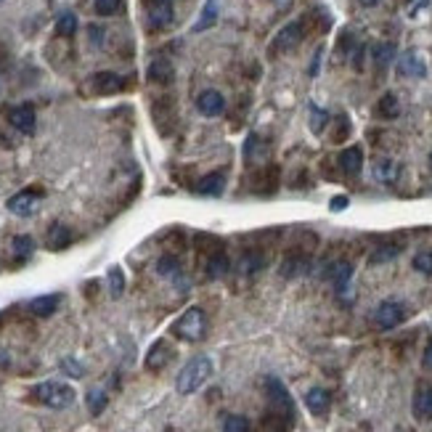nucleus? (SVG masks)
Here are the masks:
<instances>
[{
  "label": "nucleus",
  "instance_id": "473e14b6",
  "mask_svg": "<svg viewBox=\"0 0 432 432\" xmlns=\"http://www.w3.org/2000/svg\"><path fill=\"white\" fill-rule=\"evenodd\" d=\"M106 408V392L104 390H90L88 392V411L93 417H98Z\"/></svg>",
  "mask_w": 432,
  "mask_h": 432
},
{
  "label": "nucleus",
  "instance_id": "a878e982",
  "mask_svg": "<svg viewBox=\"0 0 432 432\" xmlns=\"http://www.w3.org/2000/svg\"><path fill=\"white\" fill-rule=\"evenodd\" d=\"M398 173H401V167H398V162H392V159H377L374 162V178L379 180V183H392V180L398 178Z\"/></svg>",
  "mask_w": 432,
  "mask_h": 432
},
{
  "label": "nucleus",
  "instance_id": "49530a36",
  "mask_svg": "<svg viewBox=\"0 0 432 432\" xmlns=\"http://www.w3.org/2000/svg\"><path fill=\"white\" fill-rule=\"evenodd\" d=\"M430 164H432V151H430Z\"/></svg>",
  "mask_w": 432,
  "mask_h": 432
},
{
  "label": "nucleus",
  "instance_id": "58836bf2",
  "mask_svg": "<svg viewBox=\"0 0 432 432\" xmlns=\"http://www.w3.org/2000/svg\"><path fill=\"white\" fill-rule=\"evenodd\" d=\"M414 268L419 273H432V252H419L414 257Z\"/></svg>",
  "mask_w": 432,
  "mask_h": 432
},
{
  "label": "nucleus",
  "instance_id": "37998d69",
  "mask_svg": "<svg viewBox=\"0 0 432 432\" xmlns=\"http://www.w3.org/2000/svg\"><path fill=\"white\" fill-rule=\"evenodd\" d=\"M422 363H424V369H432V343H430V347L424 350V358H422Z\"/></svg>",
  "mask_w": 432,
  "mask_h": 432
},
{
  "label": "nucleus",
  "instance_id": "f3484780",
  "mask_svg": "<svg viewBox=\"0 0 432 432\" xmlns=\"http://www.w3.org/2000/svg\"><path fill=\"white\" fill-rule=\"evenodd\" d=\"M244 159L250 164H266V159H268V146L257 138V135H250L247 138V144H244Z\"/></svg>",
  "mask_w": 432,
  "mask_h": 432
},
{
  "label": "nucleus",
  "instance_id": "9d476101",
  "mask_svg": "<svg viewBox=\"0 0 432 432\" xmlns=\"http://www.w3.org/2000/svg\"><path fill=\"white\" fill-rule=\"evenodd\" d=\"M170 361H173V347L164 343V340H157V343L151 345L149 353H146V369L149 372H162Z\"/></svg>",
  "mask_w": 432,
  "mask_h": 432
},
{
  "label": "nucleus",
  "instance_id": "ddd939ff",
  "mask_svg": "<svg viewBox=\"0 0 432 432\" xmlns=\"http://www.w3.org/2000/svg\"><path fill=\"white\" fill-rule=\"evenodd\" d=\"M329 279L337 286V295H347V286H350V279H353V266L347 260H340L329 268Z\"/></svg>",
  "mask_w": 432,
  "mask_h": 432
},
{
  "label": "nucleus",
  "instance_id": "39448f33",
  "mask_svg": "<svg viewBox=\"0 0 432 432\" xmlns=\"http://www.w3.org/2000/svg\"><path fill=\"white\" fill-rule=\"evenodd\" d=\"M403 318H406V308L395 300L379 302V308L374 311V324L379 329H395L398 324H403Z\"/></svg>",
  "mask_w": 432,
  "mask_h": 432
},
{
  "label": "nucleus",
  "instance_id": "2eb2a0df",
  "mask_svg": "<svg viewBox=\"0 0 432 432\" xmlns=\"http://www.w3.org/2000/svg\"><path fill=\"white\" fill-rule=\"evenodd\" d=\"M223 96L218 93V90H205L199 98H196V109L202 112V114H207V117H215V114H221L223 112Z\"/></svg>",
  "mask_w": 432,
  "mask_h": 432
},
{
  "label": "nucleus",
  "instance_id": "c85d7f7f",
  "mask_svg": "<svg viewBox=\"0 0 432 432\" xmlns=\"http://www.w3.org/2000/svg\"><path fill=\"white\" fill-rule=\"evenodd\" d=\"M215 21H218V0H207V6L202 8V16H199V21L194 24V32L209 30V27H212Z\"/></svg>",
  "mask_w": 432,
  "mask_h": 432
},
{
  "label": "nucleus",
  "instance_id": "c9c22d12",
  "mask_svg": "<svg viewBox=\"0 0 432 432\" xmlns=\"http://www.w3.org/2000/svg\"><path fill=\"white\" fill-rule=\"evenodd\" d=\"M223 432H250V422L239 414H231L223 419Z\"/></svg>",
  "mask_w": 432,
  "mask_h": 432
},
{
  "label": "nucleus",
  "instance_id": "2f4dec72",
  "mask_svg": "<svg viewBox=\"0 0 432 432\" xmlns=\"http://www.w3.org/2000/svg\"><path fill=\"white\" fill-rule=\"evenodd\" d=\"M56 32H59L61 37H72L77 32V16L72 11H67V14L59 16V21H56Z\"/></svg>",
  "mask_w": 432,
  "mask_h": 432
},
{
  "label": "nucleus",
  "instance_id": "412c9836",
  "mask_svg": "<svg viewBox=\"0 0 432 432\" xmlns=\"http://www.w3.org/2000/svg\"><path fill=\"white\" fill-rule=\"evenodd\" d=\"M268 395H270V401L276 403L284 414H289V417H292V398H289V392L284 390L282 382H279V379H273V377L268 379Z\"/></svg>",
  "mask_w": 432,
  "mask_h": 432
},
{
  "label": "nucleus",
  "instance_id": "4c0bfd02",
  "mask_svg": "<svg viewBox=\"0 0 432 432\" xmlns=\"http://www.w3.org/2000/svg\"><path fill=\"white\" fill-rule=\"evenodd\" d=\"M122 6V0H96V14L98 16H114Z\"/></svg>",
  "mask_w": 432,
  "mask_h": 432
},
{
  "label": "nucleus",
  "instance_id": "f704fd0d",
  "mask_svg": "<svg viewBox=\"0 0 432 432\" xmlns=\"http://www.w3.org/2000/svg\"><path fill=\"white\" fill-rule=\"evenodd\" d=\"M327 125H329L327 112H324V109H318L316 104H311V130H313V133H321Z\"/></svg>",
  "mask_w": 432,
  "mask_h": 432
},
{
  "label": "nucleus",
  "instance_id": "79ce46f5",
  "mask_svg": "<svg viewBox=\"0 0 432 432\" xmlns=\"http://www.w3.org/2000/svg\"><path fill=\"white\" fill-rule=\"evenodd\" d=\"M329 207H331V212H343V209L347 207V196H334V199L329 202Z\"/></svg>",
  "mask_w": 432,
  "mask_h": 432
},
{
  "label": "nucleus",
  "instance_id": "393cba45",
  "mask_svg": "<svg viewBox=\"0 0 432 432\" xmlns=\"http://www.w3.org/2000/svg\"><path fill=\"white\" fill-rule=\"evenodd\" d=\"M61 302V295H43V297H35L30 302V311L35 316H40V318H45V316H51L56 308H59Z\"/></svg>",
  "mask_w": 432,
  "mask_h": 432
},
{
  "label": "nucleus",
  "instance_id": "72a5a7b5",
  "mask_svg": "<svg viewBox=\"0 0 432 432\" xmlns=\"http://www.w3.org/2000/svg\"><path fill=\"white\" fill-rule=\"evenodd\" d=\"M35 252V241L30 236H16L14 239V254L16 260H27Z\"/></svg>",
  "mask_w": 432,
  "mask_h": 432
},
{
  "label": "nucleus",
  "instance_id": "9b49d317",
  "mask_svg": "<svg viewBox=\"0 0 432 432\" xmlns=\"http://www.w3.org/2000/svg\"><path fill=\"white\" fill-rule=\"evenodd\" d=\"M308 268H311V257H308V254L289 252L282 263V276L284 279H297V276H302Z\"/></svg>",
  "mask_w": 432,
  "mask_h": 432
},
{
  "label": "nucleus",
  "instance_id": "4be33fe9",
  "mask_svg": "<svg viewBox=\"0 0 432 432\" xmlns=\"http://www.w3.org/2000/svg\"><path fill=\"white\" fill-rule=\"evenodd\" d=\"M173 21V3H151L149 6V24L151 27H167Z\"/></svg>",
  "mask_w": 432,
  "mask_h": 432
},
{
  "label": "nucleus",
  "instance_id": "5701e85b",
  "mask_svg": "<svg viewBox=\"0 0 432 432\" xmlns=\"http://www.w3.org/2000/svg\"><path fill=\"white\" fill-rule=\"evenodd\" d=\"M72 244V231L67 228V225H51V231H48V250H67Z\"/></svg>",
  "mask_w": 432,
  "mask_h": 432
},
{
  "label": "nucleus",
  "instance_id": "ea45409f",
  "mask_svg": "<svg viewBox=\"0 0 432 432\" xmlns=\"http://www.w3.org/2000/svg\"><path fill=\"white\" fill-rule=\"evenodd\" d=\"M61 369L69 374V377H83V374H85V369H83L80 363H75L72 358H64V361H61Z\"/></svg>",
  "mask_w": 432,
  "mask_h": 432
},
{
  "label": "nucleus",
  "instance_id": "4468645a",
  "mask_svg": "<svg viewBox=\"0 0 432 432\" xmlns=\"http://www.w3.org/2000/svg\"><path fill=\"white\" fill-rule=\"evenodd\" d=\"M398 72L403 77H424L427 75V64L419 59V53L408 51V53H403L398 59Z\"/></svg>",
  "mask_w": 432,
  "mask_h": 432
},
{
  "label": "nucleus",
  "instance_id": "de8ad7c7",
  "mask_svg": "<svg viewBox=\"0 0 432 432\" xmlns=\"http://www.w3.org/2000/svg\"><path fill=\"white\" fill-rule=\"evenodd\" d=\"M0 3H3V0H0Z\"/></svg>",
  "mask_w": 432,
  "mask_h": 432
},
{
  "label": "nucleus",
  "instance_id": "a211bd4d",
  "mask_svg": "<svg viewBox=\"0 0 432 432\" xmlns=\"http://www.w3.org/2000/svg\"><path fill=\"white\" fill-rule=\"evenodd\" d=\"M173 77H175V72H173V64L167 59H157L149 64V80L151 83H157V85H170L173 83Z\"/></svg>",
  "mask_w": 432,
  "mask_h": 432
},
{
  "label": "nucleus",
  "instance_id": "6ab92c4d",
  "mask_svg": "<svg viewBox=\"0 0 432 432\" xmlns=\"http://www.w3.org/2000/svg\"><path fill=\"white\" fill-rule=\"evenodd\" d=\"M225 189V173H209L205 178L199 180V186H196V191L205 196H221Z\"/></svg>",
  "mask_w": 432,
  "mask_h": 432
},
{
  "label": "nucleus",
  "instance_id": "423d86ee",
  "mask_svg": "<svg viewBox=\"0 0 432 432\" xmlns=\"http://www.w3.org/2000/svg\"><path fill=\"white\" fill-rule=\"evenodd\" d=\"M411 411L419 422H430L432 419V385L430 382H419L414 390V403H411Z\"/></svg>",
  "mask_w": 432,
  "mask_h": 432
},
{
  "label": "nucleus",
  "instance_id": "c756f323",
  "mask_svg": "<svg viewBox=\"0 0 432 432\" xmlns=\"http://www.w3.org/2000/svg\"><path fill=\"white\" fill-rule=\"evenodd\" d=\"M401 254V247L398 244H382V247H377L369 257V263L372 266H379V263H390V260H395Z\"/></svg>",
  "mask_w": 432,
  "mask_h": 432
},
{
  "label": "nucleus",
  "instance_id": "6e6552de",
  "mask_svg": "<svg viewBox=\"0 0 432 432\" xmlns=\"http://www.w3.org/2000/svg\"><path fill=\"white\" fill-rule=\"evenodd\" d=\"M37 199H40V194H35V191H19L6 202V207L19 218H30L37 212Z\"/></svg>",
  "mask_w": 432,
  "mask_h": 432
},
{
  "label": "nucleus",
  "instance_id": "1a4fd4ad",
  "mask_svg": "<svg viewBox=\"0 0 432 432\" xmlns=\"http://www.w3.org/2000/svg\"><path fill=\"white\" fill-rule=\"evenodd\" d=\"M90 88L96 90L98 96H112V93L125 90V77L114 75V72H98L90 80Z\"/></svg>",
  "mask_w": 432,
  "mask_h": 432
},
{
  "label": "nucleus",
  "instance_id": "b1692460",
  "mask_svg": "<svg viewBox=\"0 0 432 432\" xmlns=\"http://www.w3.org/2000/svg\"><path fill=\"white\" fill-rule=\"evenodd\" d=\"M231 268V263H228V254L223 250H218V252H212L207 257V276L209 279H223L225 273Z\"/></svg>",
  "mask_w": 432,
  "mask_h": 432
},
{
  "label": "nucleus",
  "instance_id": "20e7f679",
  "mask_svg": "<svg viewBox=\"0 0 432 432\" xmlns=\"http://www.w3.org/2000/svg\"><path fill=\"white\" fill-rule=\"evenodd\" d=\"M302 37H305V24L302 21H289L286 27L279 30V35L273 37V53H282V51H292V48H297L302 43Z\"/></svg>",
  "mask_w": 432,
  "mask_h": 432
},
{
  "label": "nucleus",
  "instance_id": "a18cd8bd",
  "mask_svg": "<svg viewBox=\"0 0 432 432\" xmlns=\"http://www.w3.org/2000/svg\"><path fill=\"white\" fill-rule=\"evenodd\" d=\"M151 3H173V0H151Z\"/></svg>",
  "mask_w": 432,
  "mask_h": 432
},
{
  "label": "nucleus",
  "instance_id": "cd10ccee",
  "mask_svg": "<svg viewBox=\"0 0 432 432\" xmlns=\"http://www.w3.org/2000/svg\"><path fill=\"white\" fill-rule=\"evenodd\" d=\"M377 112H379V117H385V119L398 117V114H401V104H398L395 93H385V96L379 98V104H377Z\"/></svg>",
  "mask_w": 432,
  "mask_h": 432
},
{
  "label": "nucleus",
  "instance_id": "f8f14e48",
  "mask_svg": "<svg viewBox=\"0 0 432 432\" xmlns=\"http://www.w3.org/2000/svg\"><path fill=\"white\" fill-rule=\"evenodd\" d=\"M305 406H308V411L313 414V417H324L329 411V406H331V395H329L324 388H313L305 392Z\"/></svg>",
  "mask_w": 432,
  "mask_h": 432
},
{
  "label": "nucleus",
  "instance_id": "bb28decb",
  "mask_svg": "<svg viewBox=\"0 0 432 432\" xmlns=\"http://www.w3.org/2000/svg\"><path fill=\"white\" fill-rule=\"evenodd\" d=\"M372 56H374V64H377L379 69H388L390 64H392V59H395V45H392V43L374 45Z\"/></svg>",
  "mask_w": 432,
  "mask_h": 432
},
{
  "label": "nucleus",
  "instance_id": "dca6fc26",
  "mask_svg": "<svg viewBox=\"0 0 432 432\" xmlns=\"http://www.w3.org/2000/svg\"><path fill=\"white\" fill-rule=\"evenodd\" d=\"M337 162H340V170L345 175H358L361 167H363V151H361V146H350V149H345L340 154Z\"/></svg>",
  "mask_w": 432,
  "mask_h": 432
},
{
  "label": "nucleus",
  "instance_id": "e433bc0d",
  "mask_svg": "<svg viewBox=\"0 0 432 432\" xmlns=\"http://www.w3.org/2000/svg\"><path fill=\"white\" fill-rule=\"evenodd\" d=\"M109 289H112V297H119V295H122V289H125V276H122V268L109 270Z\"/></svg>",
  "mask_w": 432,
  "mask_h": 432
},
{
  "label": "nucleus",
  "instance_id": "a19ab883",
  "mask_svg": "<svg viewBox=\"0 0 432 432\" xmlns=\"http://www.w3.org/2000/svg\"><path fill=\"white\" fill-rule=\"evenodd\" d=\"M427 6H430V0H408V6H406V16H411V19H414V16H417L422 8H427Z\"/></svg>",
  "mask_w": 432,
  "mask_h": 432
},
{
  "label": "nucleus",
  "instance_id": "0eeeda50",
  "mask_svg": "<svg viewBox=\"0 0 432 432\" xmlns=\"http://www.w3.org/2000/svg\"><path fill=\"white\" fill-rule=\"evenodd\" d=\"M6 114H8V122L14 125L19 133H24V135L35 133V109H32L30 104L11 106Z\"/></svg>",
  "mask_w": 432,
  "mask_h": 432
},
{
  "label": "nucleus",
  "instance_id": "7ed1b4c3",
  "mask_svg": "<svg viewBox=\"0 0 432 432\" xmlns=\"http://www.w3.org/2000/svg\"><path fill=\"white\" fill-rule=\"evenodd\" d=\"M32 395L48 408H69L75 403V390L64 382H43L32 390Z\"/></svg>",
  "mask_w": 432,
  "mask_h": 432
},
{
  "label": "nucleus",
  "instance_id": "7c9ffc66",
  "mask_svg": "<svg viewBox=\"0 0 432 432\" xmlns=\"http://www.w3.org/2000/svg\"><path fill=\"white\" fill-rule=\"evenodd\" d=\"M157 270H159V276H164V279H180V263L175 257H159Z\"/></svg>",
  "mask_w": 432,
  "mask_h": 432
},
{
  "label": "nucleus",
  "instance_id": "f03ea898",
  "mask_svg": "<svg viewBox=\"0 0 432 432\" xmlns=\"http://www.w3.org/2000/svg\"><path fill=\"white\" fill-rule=\"evenodd\" d=\"M173 334L180 337V340H186V343H199L207 334V316H205V311L202 308H189L173 324Z\"/></svg>",
  "mask_w": 432,
  "mask_h": 432
},
{
  "label": "nucleus",
  "instance_id": "c03bdc74",
  "mask_svg": "<svg viewBox=\"0 0 432 432\" xmlns=\"http://www.w3.org/2000/svg\"><path fill=\"white\" fill-rule=\"evenodd\" d=\"M358 3H361V6H366V8H374V6H377V3H382V0H358Z\"/></svg>",
  "mask_w": 432,
  "mask_h": 432
},
{
  "label": "nucleus",
  "instance_id": "aec40b11",
  "mask_svg": "<svg viewBox=\"0 0 432 432\" xmlns=\"http://www.w3.org/2000/svg\"><path fill=\"white\" fill-rule=\"evenodd\" d=\"M239 273L241 276H252V273H257V270L266 268V254L263 252H244L241 257H239Z\"/></svg>",
  "mask_w": 432,
  "mask_h": 432
},
{
  "label": "nucleus",
  "instance_id": "f257e3e1",
  "mask_svg": "<svg viewBox=\"0 0 432 432\" xmlns=\"http://www.w3.org/2000/svg\"><path fill=\"white\" fill-rule=\"evenodd\" d=\"M209 374H212V361L207 356L191 358L180 369L178 379H175V390H178L180 395H191V392H196V390L207 382Z\"/></svg>",
  "mask_w": 432,
  "mask_h": 432
}]
</instances>
